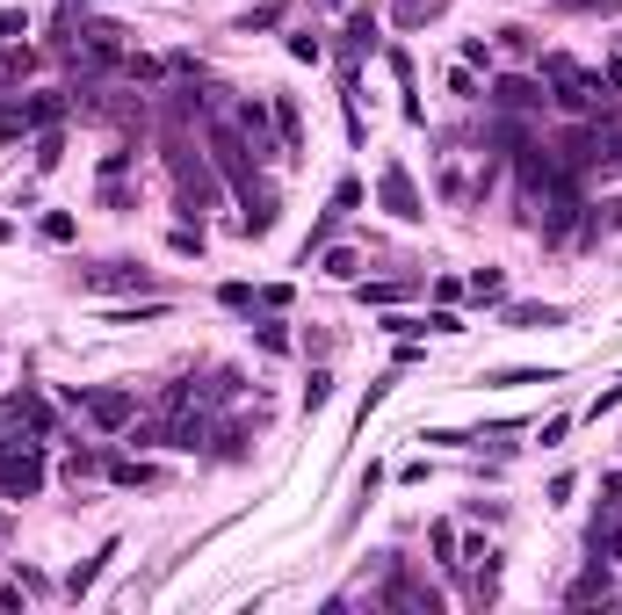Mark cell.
Here are the masks:
<instances>
[{"instance_id": "obj_6", "label": "cell", "mask_w": 622, "mask_h": 615, "mask_svg": "<svg viewBox=\"0 0 622 615\" xmlns=\"http://www.w3.org/2000/svg\"><path fill=\"white\" fill-rule=\"evenodd\" d=\"M492 109H514V116H528V109H543V87L528 80V73H507L500 87H492Z\"/></svg>"}, {"instance_id": "obj_23", "label": "cell", "mask_w": 622, "mask_h": 615, "mask_svg": "<svg viewBox=\"0 0 622 615\" xmlns=\"http://www.w3.org/2000/svg\"><path fill=\"white\" fill-rule=\"evenodd\" d=\"M427 543H434V558H442V565H456V543H463V536H456V521H434Z\"/></svg>"}, {"instance_id": "obj_9", "label": "cell", "mask_w": 622, "mask_h": 615, "mask_svg": "<svg viewBox=\"0 0 622 615\" xmlns=\"http://www.w3.org/2000/svg\"><path fill=\"white\" fill-rule=\"evenodd\" d=\"M123 58H131V51H123V29H87V66H123Z\"/></svg>"}, {"instance_id": "obj_25", "label": "cell", "mask_w": 622, "mask_h": 615, "mask_svg": "<svg viewBox=\"0 0 622 615\" xmlns=\"http://www.w3.org/2000/svg\"><path fill=\"white\" fill-rule=\"evenodd\" d=\"M326 398H333V377H326V369H311V384H304V413H319Z\"/></svg>"}, {"instance_id": "obj_37", "label": "cell", "mask_w": 622, "mask_h": 615, "mask_svg": "<svg viewBox=\"0 0 622 615\" xmlns=\"http://www.w3.org/2000/svg\"><path fill=\"white\" fill-rule=\"evenodd\" d=\"M254 304H261V312H283L290 290H283V283H268V290H254Z\"/></svg>"}, {"instance_id": "obj_1", "label": "cell", "mask_w": 622, "mask_h": 615, "mask_svg": "<svg viewBox=\"0 0 622 615\" xmlns=\"http://www.w3.org/2000/svg\"><path fill=\"white\" fill-rule=\"evenodd\" d=\"M377 203L391 210L398 225H420V218H427V203H420V189H413V174L398 167V160H391V167L377 174Z\"/></svg>"}, {"instance_id": "obj_26", "label": "cell", "mask_w": 622, "mask_h": 615, "mask_svg": "<svg viewBox=\"0 0 622 615\" xmlns=\"http://www.w3.org/2000/svg\"><path fill=\"white\" fill-rule=\"evenodd\" d=\"M449 95L456 102H478V73L471 66H449Z\"/></svg>"}, {"instance_id": "obj_20", "label": "cell", "mask_w": 622, "mask_h": 615, "mask_svg": "<svg viewBox=\"0 0 622 615\" xmlns=\"http://www.w3.org/2000/svg\"><path fill=\"white\" fill-rule=\"evenodd\" d=\"M167 246H174L181 261H196V254H203V225H174V232H167Z\"/></svg>"}, {"instance_id": "obj_29", "label": "cell", "mask_w": 622, "mask_h": 615, "mask_svg": "<svg viewBox=\"0 0 622 615\" xmlns=\"http://www.w3.org/2000/svg\"><path fill=\"white\" fill-rule=\"evenodd\" d=\"M275 22H283V0H261V8H254V15H246L239 29H275Z\"/></svg>"}, {"instance_id": "obj_3", "label": "cell", "mask_w": 622, "mask_h": 615, "mask_svg": "<svg viewBox=\"0 0 622 615\" xmlns=\"http://www.w3.org/2000/svg\"><path fill=\"white\" fill-rule=\"evenodd\" d=\"M80 406H87V420H95L102 435H123V427L138 420V398H131V391H116V384H102V391H87Z\"/></svg>"}, {"instance_id": "obj_5", "label": "cell", "mask_w": 622, "mask_h": 615, "mask_svg": "<svg viewBox=\"0 0 622 615\" xmlns=\"http://www.w3.org/2000/svg\"><path fill=\"white\" fill-rule=\"evenodd\" d=\"M232 123H239V138L254 145V160H261V152H283V145H275V109H268V102L246 95V102L232 109Z\"/></svg>"}, {"instance_id": "obj_21", "label": "cell", "mask_w": 622, "mask_h": 615, "mask_svg": "<svg viewBox=\"0 0 622 615\" xmlns=\"http://www.w3.org/2000/svg\"><path fill=\"white\" fill-rule=\"evenodd\" d=\"M348 44H355V51L377 44V15H369V8H355V15H348Z\"/></svg>"}, {"instance_id": "obj_41", "label": "cell", "mask_w": 622, "mask_h": 615, "mask_svg": "<svg viewBox=\"0 0 622 615\" xmlns=\"http://www.w3.org/2000/svg\"><path fill=\"white\" fill-rule=\"evenodd\" d=\"M8 239H15V225H8V218H0V246H8Z\"/></svg>"}, {"instance_id": "obj_10", "label": "cell", "mask_w": 622, "mask_h": 615, "mask_svg": "<svg viewBox=\"0 0 622 615\" xmlns=\"http://www.w3.org/2000/svg\"><path fill=\"white\" fill-rule=\"evenodd\" d=\"M615 594V579H608V565L594 558V565H586L579 579H572V587H565V601H608Z\"/></svg>"}, {"instance_id": "obj_4", "label": "cell", "mask_w": 622, "mask_h": 615, "mask_svg": "<svg viewBox=\"0 0 622 615\" xmlns=\"http://www.w3.org/2000/svg\"><path fill=\"white\" fill-rule=\"evenodd\" d=\"M210 152H217V174L232 181H254V160H246V138H239V123H210Z\"/></svg>"}, {"instance_id": "obj_39", "label": "cell", "mask_w": 622, "mask_h": 615, "mask_svg": "<svg viewBox=\"0 0 622 615\" xmlns=\"http://www.w3.org/2000/svg\"><path fill=\"white\" fill-rule=\"evenodd\" d=\"M557 8H572V15H594V8H608V0H557Z\"/></svg>"}, {"instance_id": "obj_15", "label": "cell", "mask_w": 622, "mask_h": 615, "mask_svg": "<svg viewBox=\"0 0 622 615\" xmlns=\"http://www.w3.org/2000/svg\"><path fill=\"white\" fill-rule=\"evenodd\" d=\"M471 297H478V304H507V275H500V268H478V275H471Z\"/></svg>"}, {"instance_id": "obj_24", "label": "cell", "mask_w": 622, "mask_h": 615, "mask_svg": "<svg viewBox=\"0 0 622 615\" xmlns=\"http://www.w3.org/2000/svg\"><path fill=\"white\" fill-rule=\"evenodd\" d=\"M254 341H261L268 355H290V333H283V326H275V319H254Z\"/></svg>"}, {"instance_id": "obj_34", "label": "cell", "mask_w": 622, "mask_h": 615, "mask_svg": "<svg viewBox=\"0 0 622 615\" xmlns=\"http://www.w3.org/2000/svg\"><path fill=\"white\" fill-rule=\"evenodd\" d=\"M362 203V181H340V189H333V218H340V210H355Z\"/></svg>"}, {"instance_id": "obj_19", "label": "cell", "mask_w": 622, "mask_h": 615, "mask_svg": "<svg viewBox=\"0 0 622 615\" xmlns=\"http://www.w3.org/2000/svg\"><path fill=\"white\" fill-rule=\"evenodd\" d=\"M290 58H297V66H319V58H326V44L311 37V29H290Z\"/></svg>"}, {"instance_id": "obj_11", "label": "cell", "mask_w": 622, "mask_h": 615, "mask_svg": "<svg viewBox=\"0 0 622 615\" xmlns=\"http://www.w3.org/2000/svg\"><path fill=\"white\" fill-rule=\"evenodd\" d=\"M80 283H87V290H131V283L145 290V268H123V261H109V268H87Z\"/></svg>"}, {"instance_id": "obj_33", "label": "cell", "mask_w": 622, "mask_h": 615, "mask_svg": "<svg viewBox=\"0 0 622 615\" xmlns=\"http://www.w3.org/2000/svg\"><path fill=\"white\" fill-rule=\"evenodd\" d=\"M463 66H492V44L485 37H463Z\"/></svg>"}, {"instance_id": "obj_7", "label": "cell", "mask_w": 622, "mask_h": 615, "mask_svg": "<svg viewBox=\"0 0 622 615\" xmlns=\"http://www.w3.org/2000/svg\"><path fill=\"white\" fill-rule=\"evenodd\" d=\"M586 550H594V558H615L622 565V507H608L594 529H586Z\"/></svg>"}, {"instance_id": "obj_35", "label": "cell", "mask_w": 622, "mask_h": 615, "mask_svg": "<svg viewBox=\"0 0 622 615\" xmlns=\"http://www.w3.org/2000/svg\"><path fill=\"white\" fill-rule=\"evenodd\" d=\"M565 435H572V420H565V413H550V420H543V449H557Z\"/></svg>"}, {"instance_id": "obj_38", "label": "cell", "mask_w": 622, "mask_h": 615, "mask_svg": "<svg viewBox=\"0 0 622 615\" xmlns=\"http://www.w3.org/2000/svg\"><path fill=\"white\" fill-rule=\"evenodd\" d=\"M362 304H398V283H362Z\"/></svg>"}, {"instance_id": "obj_40", "label": "cell", "mask_w": 622, "mask_h": 615, "mask_svg": "<svg viewBox=\"0 0 622 615\" xmlns=\"http://www.w3.org/2000/svg\"><path fill=\"white\" fill-rule=\"evenodd\" d=\"M601 492H608V500L622 507V471H608V478H601Z\"/></svg>"}, {"instance_id": "obj_14", "label": "cell", "mask_w": 622, "mask_h": 615, "mask_svg": "<svg viewBox=\"0 0 622 615\" xmlns=\"http://www.w3.org/2000/svg\"><path fill=\"white\" fill-rule=\"evenodd\" d=\"M326 275H333V283H355V275H362V254H355V246H326Z\"/></svg>"}, {"instance_id": "obj_30", "label": "cell", "mask_w": 622, "mask_h": 615, "mask_svg": "<svg viewBox=\"0 0 622 615\" xmlns=\"http://www.w3.org/2000/svg\"><path fill=\"white\" fill-rule=\"evenodd\" d=\"M123 167H131V145H109L102 152V181H123Z\"/></svg>"}, {"instance_id": "obj_32", "label": "cell", "mask_w": 622, "mask_h": 615, "mask_svg": "<svg viewBox=\"0 0 622 615\" xmlns=\"http://www.w3.org/2000/svg\"><path fill=\"white\" fill-rule=\"evenodd\" d=\"M485 384H550V369H500V377H485Z\"/></svg>"}, {"instance_id": "obj_27", "label": "cell", "mask_w": 622, "mask_h": 615, "mask_svg": "<svg viewBox=\"0 0 622 615\" xmlns=\"http://www.w3.org/2000/svg\"><path fill=\"white\" fill-rule=\"evenodd\" d=\"M29 37V15L22 8H0V44H22Z\"/></svg>"}, {"instance_id": "obj_18", "label": "cell", "mask_w": 622, "mask_h": 615, "mask_svg": "<svg viewBox=\"0 0 622 615\" xmlns=\"http://www.w3.org/2000/svg\"><path fill=\"white\" fill-rule=\"evenodd\" d=\"M102 471H109V485H160L152 464H102Z\"/></svg>"}, {"instance_id": "obj_28", "label": "cell", "mask_w": 622, "mask_h": 615, "mask_svg": "<svg viewBox=\"0 0 622 615\" xmlns=\"http://www.w3.org/2000/svg\"><path fill=\"white\" fill-rule=\"evenodd\" d=\"M37 232H44L51 246H66V239H73V218H66V210H44V225H37Z\"/></svg>"}, {"instance_id": "obj_16", "label": "cell", "mask_w": 622, "mask_h": 615, "mask_svg": "<svg viewBox=\"0 0 622 615\" xmlns=\"http://www.w3.org/2000/svg\"><path fill=\"white\" fill-rule=\"evenodd\" d=\"M109 558H116V543H102V558H87V565H80V572L66 579V594H87V587H95V579L109 572Z\"/></svg>"}, {"instance_id": "obj_22", "label": "cell", "mask_w": 622, "mask_h": 615, "mask_svg": "<svg viewBox=\"0 0 622 615\" xmlns=\"http://www.w3.org/2000/svg\"><path fill=\"white\" fill-rule=\"evenodd\" d=\"M58 160H66V138H58V123H51V131H37V167L51 174Z\"/></svg>"}, {"instance_id": "obj_31", "label": "cell", "mask_w": 622, "mask_h": 615, "mask_svg": "<svg viewBox=\"0 0 622 615\" xmlns=\"http://www.w3.org/2000/svg\"><path fill=\"white\" fill-rule=\"evenodd\" d=\"M427 15H442V0H398V22H427Z\"/></svg>"}, {"instance_id": "obj_8", "label": "cell", "mask_w": 622, "mask_h": 615, "mask_svg": "<svg viewBox=\"0 0 622 615\" xmlns=\"http://www.w3.org/2000/svg\"><path fill=\"white\" fill-rule=\"evenodd\" d=\"M268 109H275V138H283V152L297 160V152H304V116H297V102H290V95H275Z\"/></svg>"}, {"instance_id": "obj_2", "label": "cell", "mask_w": 622, "mask_h": 615, "mask_svg": "<svg viewBox=\"0 0 622 615\" xmlns=\"http://www.w3.org/2000/svg\"><path fill=\"white\" fill-rule=\"evenodd\" d=\"M37 485H44V456H37V442H15L8 456H0V492H8V500H29Z\"/></svg>"}, {"instance_id": "obj_36", "label": "cell", "mask_w": 622, "mask_h": 615, "mask_svg": "<svg viewBox=\"0 0 622 615\" xmlns=\"http://www.w3.org/2000/svg\"><path fill=\"white\" fill-rule=\"evenodd\" d=\"M217 297H225V304H232V312H254V290H246V283H225V290H217Z\"/></svg>"}, {"instance_id": "obj_13", "label": "cell", "mask_w": 622, "mask_h": 615, "mask_svg": "<svg viewBox=\"0 0 622 615\" xmlns=\"http://www.w3.org/2000/svg\"><path fill=\"white\" fill-rule=\"evenodd\" d=\"M160 449H203V413L196 420H167L160 427Z\"/></svg>"}, {"instance_id": "obj_17", "label": "cell", "mask_w": 622, "mask_h": 615, "mask_svg": "<svg viewBox=\"0 0 622 615\" xmlns=\"http://www.w3.org/2000/svg\"><path fill=\"white\" fill-rule=\"evenodd\" d=\"M37 73V51L29 44H8V58H0V80H29Z\"/></svg>"}, {"instance_id": "obj_12", "label": "cell", "mask_w": 622, "mask_h": 615, "mask_svg": "<svg viewBox=\"0 0 622 615\" xmlns=\"http://www.w3.org/2000/svg\"><path fill=\"white\" fill-rule=\"evenodd\" d=\"M507 326H565V312H557V304H507Z\"/></svg>"}]
</instances>
